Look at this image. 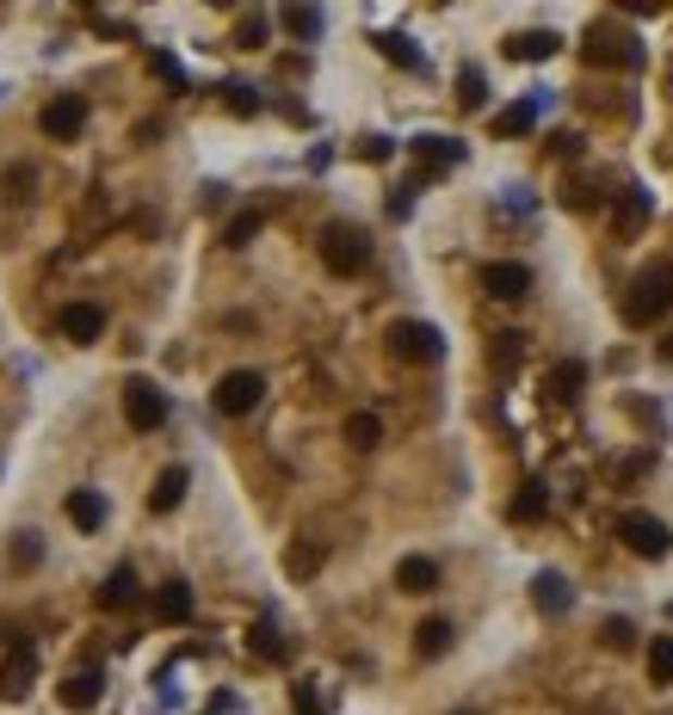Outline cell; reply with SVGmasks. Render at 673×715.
<instances>
[{
    "instance_id": "6da1fadb",
    "label": "cell",
    "mask_w": 673,
    "mask_h": 715,
    "mask_svg": "<svg viewBox=\"0 0 673 715\" xmlns=\"http://www.w3.org/2000/svg\"><path fill=\"white\" fill-rule=\"evenodd\" d=\"M668 309H673V272L668 265H649V272L624 290V327H655Z\"/></svg>"
},
{
    "instance_id": "7a4b0ae2",
    "label": "cell",
    "mask_w": 673,
    "mask_h": 715,
    "mask_svg": "<svg viewBox=\"0 0 673 715\" xmlns=\"http://www.w3.org/2000/svg\"><path fill=\"white\" fill-rule=\"evenodd\" d=\"M365 260H371L365 228H352V223H327V228H322V265L334 272V278H352V272H365Z\"/></svg>"
},
{
    "instance_id": "3957f363",
    "label": "cell",
    "mask_w": 673,
    "mask_h": 715,
    "mask_svg": "<svg viewBox=\"0 0 673 715\" xmlns=\"http://www.w3.org/2000/svg\"><path fill=\"white\" fill-rule=\"evenodd\" d=\"M618 537H624V549L643 555V562H661V555L673 549V530L661 525L655 512H624V518H618Z\"/></svg>"
},
{
    "instance_id": "277c9868",
    "label": "cell",
    "mask_w": 673,
    "mask_h": 715,
    "mask_svg": "<svg viewBox=\"0 0 673 715\" xmlns=\"http://www.w3.org/2000/svg\"><path fill=\"white\" fill-rule=\"evenodd\" d=\"M38 685V654H32V641L13 636L7 641V660H0V703H25Z\"/></svg>"
},
{
    "instance_id": "5b68a950",
    "label": "cell",
    "mask_w": 673,
    "mask_h": 715,
    "mask_svg": "<svg viewBox=\"0 0 673 715\" xmlns=\"http://www.w3.org/2000/svg\"><path fill=\"white\" fill-rule=\"evenodd\" d=\"M389 352L402 358V364H439L445 339H439V327H426V321H396V327H389Z\"/></svg>"
},
{
    "instance_id": "8992f818",
    "label": "cell",
    "mask_w": 673,
    "mask_h": 715,
    "mask_svg": "<svg viewBox=\"0 0 673 715\" xmlns=\"http://www.w3.org/2000/svg\"><path fill=\"white\" fill-rule=\"evenodd\" d=\"M216 414H229V419H241V414H253L260 401H266V377L260 371H229V377L216 382Z\"/></svg>"
},
{
    "instance_id": "52a82bcc",
    "label": "cell",
    "mask_w": 673,
    "mask_h": 715,
    "mask_svg": "<svg viewBox=\"0 0 673 715\" xmlns=\"http://www.w3.org/2000/svg\"><path fill=\"white\" fill-rule=\"evenodd\" d=\"M124 419H130V432H154V426H167V396H161L149 377H130V382H124Z\"/></svg>"
},
{
    "instance_id": "ba28073f",
    "label": "cell",
    "mask_w": 673,
    "mask_h": 715,
    "mask_svg": "<svg viewBox=\"0 0 673 715\" xmlns=\"http://www.w3.org/2000/svg\"><path fill=\"white\" fill-rule=\"evenodd\" d=\"M43 136H57V142H75L80 130H87V99L80 93H57L50 105H43Z\"/></svg>"
},
{
    "instance_id": "9c48e42d",
    "label": "cell",
    "mask_w": 673,
    "mask_h": 715,
    "mask_svg": "<svg viewBox=\"0 0 673 715\" xmlns=\"http://www.w3.org/2000/svg\"><path fill=\"white\" fill-rule=\"evenodd\" d=\"M482 290L500 302H520L525 290H532V272H525L520 260H495V265H482Z\"/></svg>"
},
{
    "instance_id": "30bf717a",
    "label": "cell",
    "mask_w": 673,
    "mask_h": 715,
    "mask_svg": "<svg viewBox=\"0 0 673 715\" xmlns=\"http://www.w3.org/2000/svg\"><path fill=\"white\" fill-rule=\"evenodd\" d=\"M57 327H62V339H75V346H94V339L105 334V309H99V302H68L57 315Z\"/></svg>"
},
{
    "instance_id": "8fae6325",
    "label": "cell",
    "mask_w": 673,
    "mask_h": 715,
    "mask_svg": "<svg viewBox=\"0 0 673 715\" xmlns=\"http://www.w3.org/2000/svg\"><path fill=\"white\" fill-rule=\"evenodd\" d=\"M587 62H618V68H636L643 62V50H636V38H624V32H599L587 38Z\"/></svg>"
},
{
    "instance_id": "7c38bea8",
    "label": "cell",
    "mask_w": 673,
    "mask_h": 715,
    "mask_svg": "<svg viewBox=\"0 0 673 715\" xmlns=\"http://www.w3.org/2000/svg\"><path fill=\"white\" fill-rule=\"evenodd\" d=\"M57 697H62V710L87 715V710H99V697H105V678H99V673H68V678L57 685Z\"/></svg>"
},
{
    "instance_id": "4fadbf2b",
    "label": "cell",
    "mask_w": 673,
    "mask_h": 715,
    "mask_svg": "<svg viewBox=\"0 0 673 715\" xmlns=\"http://www.w3.org/2000/svg\"><path fill=\"white\" fill-rule=\"evenodd\" d=\"M500 50H507L513 62H550L562 50V38H557V32H513Z\"/></svg>"
},
{
    "instance_id": "5bb4252c",
    "label": "cell",
    "mask_w": 673,
    "mask_h": 715,
    "mask_svg": "<svg viewBox=\"0 0 673 715\" xmlns=\"http://www.w3.org/2000/svg\"><path fill=\"white\" fill-rule=\"evenodd\" d=\"M154 617L161 623H192V586L186 580H161L154 586Z\"/></svg>"
},
{
    "instance_id": "9a60e30c",
    "label": "cell",
    "mask_w": 673,
    "mask_h": 715,
    "mask_svg": "<svg viewBox=\"0 0 673 715\" xmlns=\"http://www.w3.org/2000/svg\"><path fill=\"white\" fill-rule=\"evenodd\" d=\"M186 488H192V475L179 469V463H167V469L154 475V488H149V512H174L179 500H186Z\"/></svg>"
},
{
    "instance_id": "2e32d148",
    "label": "cell",
    "mask_w": 673,
    "mask_h": 715,
    "mask_svg": "<svg viewBox=\"0 0 673 715\" xmlns=\"http://www.w3.org/2000/svg\"><path fill=\"white\" fill-rule=\"evenodd\" d=\"M414 154L426 161V179H433V173H445V167L463 161V142H451V136H414Z\"/></svg>"
},
{
    "instance_id": "e0dca14e",
    "label": "cell",
    "mask_w": 673,
    "mask_h": 715,
    "mask_svg": "<svg viewBox=\"0 0 673 715\" xmlns=\"http://www.w3.org/2000/svg\"><path fill=\"white\" fill-rule=\"evenodd\" d=\"M532 604H538L544 617H562V611L575 604V592H569L562 574H538V580H532Z\"/></svg>"
},
{
    "instance_id": "ac0fdd59",
    "label": "cell",
    "mask_w": 673,
    "mask_h": 715,
    "mask_svg": "<svg viewBox=\"0 0 673 715\" xmlns=\"http://www.w3.org/2000/svg\"><path fill=\"white\" fill-rule=\"evenodd\" d=\"M142 599V586H136V567H117L112 580L99 586V611H130Z\"/></svg>"
},
{
    "instance_id": "d6986e66",
    "label": "cell",
    "mask_w": 673,
    "mask_h": 715,
    "mask_svg": "<svg viewBox=\"0 0 673 715\" xmlns=\"http://www.w3.org/2000/svg\"><path fill=\"white\" fill-rule=\"evenodd\" d=\"M396 586H402V592H433V586H439V562L402 555V562H396Z\"/></svg>"
},
{
    "instance_id": "ffe728a7",
    "label": "cell",
    "mask_w": 673,
    "mask_h": 715,
    "mask_svg": "<svg viewBox=\"0 0 673 715\" xmlns=\"http://www.w3.org/2000/svg\"><path fill=\"white\" fill-rule=\"evenodd\" d=\"M68 525L75 530H105V500L94 488H75L68 493Z\"/></svg>"
},
{
    "instance_id": "44dd1931",
    "label": "cell",
    "mask_w": 673,
    "mask_h": 715,
    "mask_svg": "<svg viewBox=\"0 0 673 715\" xmlns=\"http://www.w3.org/2000/svg\"><path fill=\"white\" fill-rule=\"evenodd\" d=\"M445 648H451V623H445V617H426L421 629H414V654H421V660H439Z\"/></svg>"
},
{
    "instance_id": "7402d4cb",
    "label": "cell",
    "mask_w": 673,
    "mask_h": 715,
    "mask_svg": "<svg viewBox=\"0 0 673 715\" xmlns=\"http://www.w3.org/2000/svg\"><path fill=\"white\" fill-rule=\"evenodd\" d=\"M347 444L352 451H377V444H384V419L377 414H352L347 419Z\"/></svg>"
},
{
    "instance_id": "603a6c76",
    "label": "cell",
    "mask_w": 673,
    "mask_h": 715,
    "mask_svg": "<svg viewBox=\"0 0 673 715\" xmlns=\"http://www.w3.org/2000/svg\"><path fill=\"white\" fill-rule=\"evenodd\" d=\"M371 43H377V50H384L389 62H402V68H414V75H421V68H426V62H421V50H414V43H408L402 32H377V38H371Z\"/></svg>"
},
{
    "instance_id": "cb8c5ba5",
    "label": "cell",
    "mask_w": 673,
    "mask_h": 715,
    "mask_svg": "<svg viewBox=\"0 0 673 715\" xmlns=\"http://www.w3.org/2000/svg\"><path fill=\"white\" fill-rule=\"evenodd\" d=\"M643 223H649V191H624V204H618V235H636Z\"/></svg>"
},
{
    "instance_id": "d4e9b609",
    "label": "cell",
    "mask_w": 673,
    "mask_h": 715,
    "mask_svg": "<svg viewBox=\"0 0 673 715\" xmlns=\"http://www.w3.org/2000/svg\"><path fill=\"white\" fill-rule=\"evenodd\" d=\"M581 382H587V371H581L575 358H569V364H557V371H550V396L575 401V396H581Z\"/></svg>"
},
{
    "instance_id": "484cf974",
    "label": "cell",
    "mask_w": 673,
    "mask_h": 715,
    "mask_svg": "<svg viewBox=\"0 0 673 715\" xmlns=\"http://www.w3.org/2000/svg\"><path fill=\"white\" fill-rule=\"evenodd\" d=\"M649 678H655V685H673V636H655L649 641Z\"/></svg>"
},
{
    "instance_id": "4316f807",
    "label": "cell",
    "mask_w": 673,
    "mask_h": 715,
    "mask_svg": "<svg viewBox=\"0 0 673 715\" xmlns=\"http://www.w3.org/2000/svg\"><path fill=\"white\" fill-rule=\"evenodd\" d=\"M260 228H266V216H260V210H241V216H235V223L223 228V241H229V247H248L253 235H260Z\"/></svg>"
},
{
    "instance_id": "83f0119b",
    "label": "cell",
    "mask_w": 673,
    "mask_h": 715,
    "mask_svg": "<svg viewBox=\"0 0 673 715\" xmlns=\"http://www.w3.org/2000/svg\"><path fill=\"white\" fill-rule=\"evenodd\" d=\"M285 32L290 38H315V32H322V13H315V7H285Z\"/></svg>"
},
{
    "instance_id": "f1b7e54d",
    "label": "cell",
    "mask_w": 673,
    "mask_h": 715,
    "mask_svg": "<svg viewBox=\"0 0 673 715\" xmlns=\"http://www.w3.org/2000/svg\"><path fill=\"white\" fill-rule=\"evenodd\" d=\"M248 648H253L260 660H285V641H278V629H272V623H253Z\"/></svg>"
},
{
    "instance_id": "f546056e",
    "label": "cell",
    "mask_w": 673,
    "mask_h": 715,
    "mask_svg": "<svg viewBox=\"0 0 673 715\" xmlns=\"http://www.w3.org/2000/svg\"><path fill=\"white\" fill-rule=\"evenodd\" d=\"M532 117H538V105H507V112L495 117V130L500 136H525L532 130Z\"/></svg>"
},
{
    "instance_id": "4dcf8cb0",
    "label": "cell",
    "mask_w": 673,
    "mask_h": 715,
    "mask_svg": "<svg viewBox=\"0 0 673 715\" xmlns=\"http://www.w3.org/2000/svg\"><path fill=\"white\" fill-rule=\"evenodd\" d=\"M482 99H488V80H482L476 68H463V75H458V105H463V112H476Z\"/></svg>"
},
{
    "instance_id": "1f68e13d",
    "label": "cell",
    "mask_w": 673,
    "mask_h": 715,
    "mask_svg": "<svg viewBox=\"0 0 673 715\" xmlns=\"http://www.w3.org/2000/svg\"><path fill=\"white\" fill-rule=\"evenodd\" d=\"M285 567H290V580H309V574H315V567H322V549H309V543H297L285 555Z\"/></svg>"
},
{
    "instance_id": "d6a6232c",
    "label": "cell",
    "mask_w": 673,
    "mask_h": 715,
    "mask_svg": "<svg viewBox=\"0 0 673 715\" xmlns=\"http://www.w3.org/2000/svg\"><path fill=\"white\" fill-rule=\"evenodd\" d=\"M513 518H520V525H532V518H544V488H538V481H532V488H525L520 500H513Z\"/></svg>"
},
{
    "instance_id": "836d02e7",
    "label": "cell",
    "mask_w": 673,
    "mask_h": 715,
    "mask_svg": "<svg viewBox=\"0 0 673 715\" xmlns=\"http://www.w3.org/2000/svg\"><path fill=\"white\" fill-rule=\"evenodd\" d=\"M235 43H241V50H260V43H266V20H260V13H248V20L235 25Z\"/></svg>"
},
{
    "instance_id": "e575fe53",
    "label": "cell",
    "mask_w": 673,
    "mask_h": 715,
    "mask_svg": "<svg viewBox=\"0 0 673 715\" xmlns=\"http://www.w3.org/2000/svg\"><path fill=\"white\" fill-rule=\"evenodd\" d=\"M359 154L377 167V161H389V154H396V142H389V136H365V142H359Z\"/></svg>"
},
{
    "instance_id": "d590c367",
    "label": "cell",
    "mask_w": 673,
    "mask_h": 715,
    "mask_svg": "<svg viewBox=\"0 0 673 715\" xmlns=\"http://www.w3.org/2000/svg\"><path fill=\"white\" fill-rule=\"evenodd\" d=\"M631 641H636L631 617H612V623H606V648H631Z\"/></svg>"
},
{
    "instance_id": "8d00e7d4",
    "label": "cell",
    "mask_w": 673,
    "mask_h": 715,
    "mask_svg": "<svg viewBox=\"0 0 673 715\" xmlns=\"http://www.w3.org/2000/svg\"><path fill=\"white\" fill-rule=\"evenodd\" d=\"M229 112H241V117H248V112H260V99H253L248 87H229Z\"/></svg>"
},
{
    "instance_id": "74e56055",
    "label": "cell",
    "mask_w": 673,
    "mask_h": 715,
    "mask_svg": "<svg viewBox=\"0 0 673 715\" xmlns=\"http://www.w3.org/2000/svg\"><path fill=\"white\" fill-rule=\"evenodd\" d=\"M38 562V530H20V567Z\"/></svg>"
},
{
    "instance_id": "f35d334b",
    "label": "cell",
    "mask_w": 673,
    "mask_h": 715,
    "mask_svg": "<svg viewBox=\"0 0 673 715\" xmlns=\"http://www.w3.org/2000/svg\"><path fill=\"white\" fill-rule=\"evenodd\" d=\"M297 715H322V710H315V691H309V685H297Z\"/></svg>"
},
{
    "instance_id": "ab89813d",
    "label": "cell",
    "mask_w": 673,
    "mask_h": 715,
    "mask_svg": "<svg viewBox=\"0 0 673 715\" xmlns=\"http://www.w3.org/2000/svg\"><path fill=\"white\" fill-rule=\"evenodd\" d=\"M668 358H673V339H668Z\"/></svg>"
},
{
    "instance_id": "60d3db41",
    "label": "cell",
    "mask_w": 673,
    "mask_h": 715,
    "mask_svg": "<svg viewBox=\"0 0 673 715\" xmlns=\"http://www.w3.org/2000/svg\"><path fill=\"white\" fill-rule=\"evenodd\" d=\"M668 617H673V604H668Z\"/></svg>"
}]
</instances>
